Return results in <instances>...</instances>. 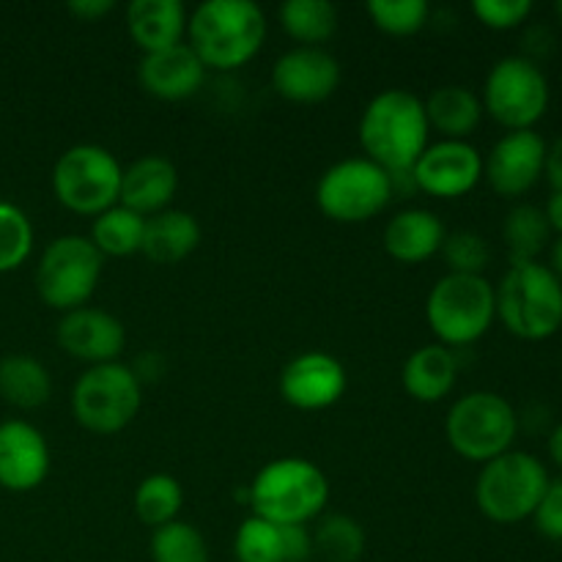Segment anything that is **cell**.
<instances>
[{
    "instance_id": "cell-1",
    "label": "cell",
    "mask_w": 562,
    "mask_h": 562,
    "mask_svg": "<svg viewBox=\"0 0 562 562\" xmlns=\"http://www.w3.org/2000/svg\"><path fill=\"white\" fill-rule=\"evenodd\" d=\"M357 135L366 159L387 173H409L431 137L426 104L412 91L387 88L366 104Z\"/></svg>"
},
{
    "instance_id": "cell-2",
    "label": "cell",
    "mask_w": 562,
    "mask_h": 562,
    "mask_svg": "<svg viewBox=\"0 0 562 562\" xmlns=\"http://www.w3.org/2000/svg\"><path fill=\"white\" fill-rule=\"evenodd\" d=\"M267 38V16L252 0H206L187 20V44L206 71L250 64Z\"/></svg>"
},
{
    "instance_id": "cell-3",
    "label": "cell",
    "mask_w": 562,
    "mask_h": 562,
    "mask_svg": "<svg viewBox=\"0 0 562 562\" xmlns=\"http://www.w3.org/2000/svg\"><path fill=\"white\" fill-rule=\"evenodd\" d=\"M329 503V481L313 461L274 459L247 486V505L258 519L274 525H300L318 519Z\"/></svg>"
},
{
    "instance_id": "cell-4",
    "label": "cell",
    "mask_w": 562,
    "mask_h": 562,
    "mask_svg": "<svg viewBox=\"0 0 562 562\" xmlns=\"http://www.w3.org/2000/svg\"><path fill=\"white\" fill-rule=\"evenodd\" d=\"M494 296L497 318L514 338L538 344L560 333L562 283L549 263H510L499 285H494Z\"/></svg>"
},
{
    "instance_id": "cell-5",
    "label": "cell",
    "mask_w": 562,
    "mask_h": 562,
    "mask_svg": "<svg viewBox=\"0 0 562 562\" xmlns=\"http://www.w3.org/2000/svg\"><path fill=\"white\" fill-rule=\"evenodd\" d=\"M497 318L494 285L483 274L448 272L437 280L426 300V322L439 344L464 349L477 344Z\"/></svg>"
},
{
    "instance_id": "cell-6",
    "label": "cell",
    "mask_w": 562,
    "mask_h": 562,
    "mask_svg": "<svg viewBox=\"0 0 562 562\" xmlns=\"http://www.w3.org/2000/svg\"><path fill=\"white\" fill-rule=\"evenodd\" d=\"M445 437L464 461L488 464L497 456L514 450L519 437V415L499 393L475 390L450 406L445 417Z\"/></svg>"
},
{
    "instance_id": "cell-7",
    "label": "cell",
    "mask_w": 562,
    "mask_h": 562,
    "mask_svg": "<svg viewBox=\"0 0 562 562\" xmlns=\"http://www.w3.org/2000/svg\"><path fill=\"white\" fill-rule=\"evenodd\" d=\"M549 481L552 477L538 456L508 450L481 467L475 483L477 510L494 525H519L532 519Z\"/></svg>"
},
{
    "instance_id": "cell-8",
    "label": "cell",
    "mask_w": 562,
    "mask_h": 562,
    "mask_svg": "<svg viewBox=\"0 0 562 562\" xmlns=\"http://www.w3.org/2000/svg\"><path fill=\"white\" fill-rule=\"evenodd\" d=\"M143 406V384L135 368L124 362L91 366L71 387V415L77 426L91 434H119L130 426Z\"/></svg>"
},
{
    "instance_id": "cell-9",
    "label": "cell",
    "mask_w": 562,
    "mask_h": 562,
    "mask_svg": "<svg viewBox=\"0 0 562 562\" xmlns=\"http://www.w3.org/2000/svg\"><path fill=\"white\" fill-rule=\"evenodd\" d=\"M124 168L113 151L97 143L66 148L53 168V192L58 203L82 217H99L119 206Z\"/></svg>"
},
{
    "instance_id": "cell-10",
    "label": "cell",
    "mask_w": 562,
    "mask_h": 562,
    "mask_svg": "<svg viewBox=\"0 0 562 562\" xmlns=\"http://www.w3.org/2000/svg\"><path fill=\"white\" fill-rule=\"evenodd\" d=\"M104 272V256L82 234H64L44 247L36 267V291L53 311L86 307Z\"/></svg>"
},
{
    "instance_id": "cell-11",
    "label": "cell",
    "mask_w": 562,
    "mask_h": 562,
    "mask_svg": "<svg viewBox=\"0 0 562 562\" xmlns=\"http://www.w3.org/2000/svg\"><path fill=\"white\" fill-rule=\"evenodd\" d=\"M549 80L543 69L525 55L499 58L483 82V113L492 115L508 132L532 130L547 115Z\"/></svg>"
},
{
    "instance_id": "cell-12",
    "label": "cell",
    "mask_w": 562,
    "mask_h": 562,
    "mask_svg": "<svg viewBox=\"0 0 562 562\" xmlns=\"http://www.w3.org/2000/svg\"><path fill=\"white\" fill-rule=\"evenodd\" d=\"M393 179L366 157H351L324 170L316 184V203L329 220L346 225L366 223L393 201Z\"/></svg>"
},
{
    "instance_id": "cell-13",
    "label": "cell",
    "mask_w": 562,
    "mask_h": 562,
    "mask_svg": "<svg viewBox=\"0 0 562 562\" xmlns=\"http://www.w3.org/2000/svg\"><path fill=\"white\" fill-rule=\"evenodd\" d=\"M409 173L415 190L431 198H442V201H453V198L470 195L481 184L483 154L470 140L428 143Z\"/></svg>"
},
{
    "instance_id": "cell-14",
    "label": "cell",
    "mask_w": 562,
    "mask_h": 562,
    "mask_svg": "<svg viewBox=\"0 0 562 562\" xmlns=\"http://www.w3.org/2000/svg\"><path fill=\"white\" fill-rule=\"evenodd\" d=\"M280 395L300 412H322L338 404L349 387V373L327 351H302L285 362L278 379Z\"/></svg>"
},
{
    "instance_id": "cell-15",
    "label": "cell",
    "mask_w": 562,
    "mask_h": 562,
    "mask_svg": "<svg viewBox=\"0 0 562 562\" xmlns=\"http://www.w3.org/2000/svg\"><path fill=\"white\" fill-rule=\"evenodd\" d=\"M547 140L536 130L505 132L483 159V179L503 198H521L543 179Z\"/></svg>"
},
{
    "instance_id": "cell-16",
    "label": "cell",
    "mask_w": 562,
    "mask_h": 562,
    "mask_svg": "<svg viewBox=\"0 0 562 562\" xmlns=\"http://www.w3.org/2000/svg\"><path fill=\"white\" fill-rule=\"evenodd\" d=\"M344 80L338 58L324 47H294L272 66V88L294 104H318Z\"/></svg>"
},
{
    "instance_id": "cell-17",
    "label": "cell",
    "mask_w": 562,
    "mask_h": 562,
    "mask_svg": "<svg viewBox=\"0 0 562 562\" xmlns=\"http://www.w3.org/2000/svg\"><path fill=\"white\" fill-rule=\"evenodd\" d=\"M58 346L71 357L91 366L119 362L126 349V327L108 311L99 307H77L64 313L55 329Z\"/></svg>"
},
{
    "instance_id": "cell-18",
    "label": "cell",
    "mask_w": 562,
    "mask_h": 562,
    "mask_svg": "<svg viewBox=\"0 0 562 562\" xmlns=\"http://www.w3.org/2000/svg\"><path fill=\"white\" fill-rule=\"evenodd\" d=\"M49 475V445L25 420L0 423V488L14 494L33 492Z\"/></svg>"
},
{
    "instance_id": "cell-19",
    "label": "cell",
    "mask_w": 562,
    "mask_h": 562,
    "mask_svg": "<svg viewBox=\"0 0 562 562\" xmlns=\"http://www.w3.org/2000/svg\"><path fill=\"white\" fill-rule=\"evenodd\" d=\"M137 80L148 97L162 99V102H181L201 91L206 80V66L192 53L190 44L181 42L176 47L143 55L137 66Z\"/></svg>"
},
{
    "instance_id": "cell-20",
    "label": "cell",
    "mask_w": 562,
    "mask_h": 562,
    "mask_svg": "<svg viewBox=\"0 0 562 562\" xmlns=\"http://www.w3.org/2000/svg\"><path fill=\"white\" fill-rule=\"evenodd\" d=\"M236 562H305L313 554V536L300 525L247 516L234 536Z\"/></svg>"
},
{
    "instance_id": "cell-21",
    "label": "cell",
    "mask_w": 562,
    "mask_h": 562,
    "mask_svg": "<svg viewBox=\"0 0 562 562\" xmlns=\"http://www.w3.org/2000/svg\"><path fill=\"white\" fill-rule=\"evenodd\" d=\"M176 190H179L176 165L159 154H146L124 170L119 203L140 217H154V214L170 209Z\"/></svg>"
},
{
    "instance_id": "cell-22",
    "label": "cell",
    "mask_w": 562,
    "mask_h": 562,
    "mask_svg": "<svg viewBox=\"0 0 562 562\" xmlns=\"http://www.w3.org/2000/svg\"><path fill=\"white\" fill-rule=\"evenodd\" d=\"M187 20L190 14L181 0H132L126 5V31L143 55L184 42Z\"/></svg>"
},
{
    "instance_id": "cell-23",
    "label": "cell",
    "mask_w": 562,
    "mask_h": 562,
    "mask_svg": "<svg viewBox=\"0 0 562 562\" xmlns=\"http://www.w3.org/2000/svg\"><path fill=\"white\" fill-rule=\"evenodd\" d=\"M442 220L428 209H404L384 228V250L398 263L415 267L437 256L445 245Z\"/></svg>"
},
{
    "instance_id": "cell-24",
    "label": "cell",
    "mask_w": 562,
    "mask_h": 562,
    "mask_svg": "<svg viewBox=\"0 0 562 562\" xmlns=\"http://www.w3.org/2000/svg\"><path fill=\"white\" fill-rule=\"evenodd\" d=\"M456 382H459V357L442 344L420 346L406 357L404 368H401V384H404L406 395L420 404L445 401L453 393Z\"/></svg>"
},
{
    "instance_id": "cell-25",
    "label": "cell",
    "mask_w": 562,
    "mask_h": 562,
    "mask_svg": "<svg viewBox=\"0 0 562 562\" xmlns=\"http://www.w3.org/2000/svg\"><path fill=\"white\" fill-rule=\"evenodd\" d=\"M201 245V225L184 209H165V212L146 217V236H143V256L159 267H173L187 261Z\"/></svg>"
},
{
    "instance_id": "cell-26",
    "label": "cell",
    "mask_w": 562,
    "mask_h": 562,
    "mask_svg": "<svg viewBox=\"0 0 562 562\" xmlns=\"http://www.w3.org/2000/svg\"><path fill=\"white\" fill-rule=\"evenodd\" d=\"M428 126L442 135V140H467L483 121V102L467 86H439L426 99Z\"/></svg>"
},
{
    "instance_id": "cell-27",
    "label": "cell",
    "mask_w": 562,
    "mask_h": 562,
    "mask_svg": "<svg viewBox=\"0 0 562 562\" xmlns=\"http://www.w3.org/2000/svg\"><path fill=\"white\" fill-rule=\"evenodd\" d=\"M53 395V376L36 357L9 355L0 360V398L16 409H38Z\"/></svg>"
},
{
    "instance_id": "cell-28",
    "label": "cell",
    "mask_w": 562,
    "mask_h": 562,
    "mask_svg": "<svg viewBox=\"0 0 562 562\" xmlns=\"http://www.w3.org/2000/svg\"><path fill=\"white\" fill-rule=\"evenodd\" d=\"M278 16L300 47H322L338 31V9L329 0H285Z\"/></svg>"
},
{
    "instance_id": "cell-29",
    "label": "cell",
    "mask_w": 562,
    "mask_h": 562,
    "mask_svg": "<svg viewBox=\"0 0 562 562\" xmlns=\"http://www.w3.org/2000/svg\"><path fill=\"white\" fill-rule=\"evenodd\" d=\"M143 236H146V217L119 203V206L93 217L88 239L102 256L126 258L143 250Z\"/></svg>"
},
{
    "instance_id": "cell-30",
    "label": "cell",
    "mask_w": 562,
    "mask_h": 562,
    "mask_svg": "<svg viewBox=\"0 0 562 562\" xmlns=\"http://www.w3.org/2000/svg\"><path fill=\"white\" fill-rule=\"evenodd\" d=\"M503 239L508 247L510 263L538 261V256L547 250L549 239H552V228H549L543 209L532 206V203H519L510 209L505 214Z\"/></svg>"
},
{
    "instance_id": "cell-31",
    "label": "cell",
    "mask_w": 562,
    "mask_h": 562,
    "mask_svg": "<svg viewBox=\"0 0 562 562\" xmlns=\"http://www.w3.org/2000/svg\"><path fill=\"white\" fill-rule=\"evenodd\" d=\"M181 505H184L181 483L173 475H165V472L143 477L140 486L135 488V514L151 530L179 519Z\"/></svg>"
},
{
    "instance_id": "cell-32",
    "label": "cell",
    "mask_w": 562,
    "mask_h": 562,
    "mask_svg": "<svg viewBox=\"0 0 562 562\" xmlns=\"http://www.w3.org/2000/svg\"><path fill=\"white\" fill-rule=\"evenodd\" d=\"M313 536V552L324 554L329 562H357L366 552V530L357 519L346 514L318 516Z\"/></svg>"
},
{
    "instance_id": "cell-33",
    "label": "cell",
    "mask_w": 562,
    "mask_h": 562,
    "mask_svg": "<svg viewBox=\"0 0 562 562\" xmlns=\"http://www.w3.org/2000/svg\"><path fill=\"white\" fill-rule=\"evenodd\" d=\"M154 562H209V543L190 521H170L151 536Z\"/></svg>"
},
{
    "instance_id": "cell-34",
    "label": "cell",
    "mask_w": 562,
    "mask_h": 562,
    "mask_svg": "<svg viewBox=\"0 0 562 562\" xmlns=\"http://www.w3.org/2000/svg\"><path fill=\"white\" fill-rule=\"evenodd\" d=\"M33 252V225L20 206L0 201V274L14 272Z\"/></svg>"
},
{
    "instance_id": "cell-35",
    "label": "cell",
    "mask_w": 562,
    "mask_h": 562,
    "mask_svg": "<svg viewBox=\"0 0 562 562\" xmlns=\"http://www.w3.org/2000/svg\"><path fill=\"white\" fill-rule=\"evenodd\" d=\"M366 11L379 31L398 38L420 33L431 16V5L426 0H371Z\"/></svg>"
},
{
    "instance_id": "cell-36",
    "label": "cell",
    "mask_w": 562,
    "mask_h": 562,
    "mask_svg": "<svg viewBox=\"0 0 562 562\" xmlns=\"http://www.w3.org/2000/svg\"><path fill=\"white\" fill-rule=\"evenodd\" d=\"M442 258L453 274H483V269L492 261L488 241L475 231H456L445 236Z\"/></svg>"
},
{
    "instance_id": "cell-37",
    "label": "cell",
    "mask_w": 562,
    "mask_h": 562,
    "mask_svg": "<svg viewBox=\"0 0 562 562\" xmlns=\"http://www.w3.org/2000/svg\"><path fill=\"white\" fill-rule=\"evenodd\" d=\"M472 14L492 31H514L532 14V0H472Z\"/></svg>"
},
{
    "instance_id": "cell-38",
    "label": "cell",
    "mask_w": 562,
    "mask_h": 562,
    "mask_svg": "<svg viewBox=\"0 0 562 562\" xmlns=\"http://www.w3.org/2000/svg\"><path fill=\"white\" fill-rule=\"evenodd\" d=\"M532 521H536V530L543 538L562 543V477L549 481L547 492H543L541 503L532 514Z\"/></svg>"
},
{
    "instance_id": "cell-39",
    "label": "cell",
    "mask_w": 562,
    "mask_h": 562,
    "mask_svg": "<svg viewBox=\"0 0 562 562\" xmlns=\"http://www.w3.org/2000/svg\"><path fill=\"white\" fill-rule=\"evenodd\" d=\"M554 49V36L549 27H530L525 36V58L538 64L541 58H549Z\"/></svg>"
},
{
    "instance_id": "cell-40",
    "label": "cell",
    "mask_w": 562,
    "mask_h": 562,
    "mask_svg": "<svg viewBox=\"0 0 562 562\" xmlns=\"http://www.w3.org/2000/svg\"><path fill=\"white\" fill-rule=\"evenodd\" d=\"M115 9V0H71L69 11L80 22H97L99 16L110 14Z\"/></svg>"
},
{
    "instance_id": "cell-41",
    "label": "cell",
    "mask_w": 562,
    "mask_h": 562,
    "mask_svg": "<svg viewBox=\"0 0 562 562\" xmlns=\"http://www.w3.org/2000/svg\"><path fill=\"white\" fill-rule=\"evenodd\" d=\"M547 181L552 184V192H562V135L552 146H547Z\"/></svg>"
},
{
    "instance_id": "cell-42",
    "label": "cell",
    "mask_w": 562,
    "mask_h": 562,
    "mask_svg": "<svg viewBox=\"0 0 562 562\" xmlns=\"http://www.w3.org/2000/svg\"><path fill=\"white\" fill-rule=\"evenodd\" d=\"M543 214H547V223L552 228V234L562 236V192H552L543 206Z\"/></svg>"
},
{
    "instance_id": "cell-43",
    "label": "cell",
    "mask_w": 562,
    "mask_h": 562,
    "mask_svg": "<svg viewBox=\"0 0 562 562\" xmlns=\"http://www.w3.org/2000/svg\"><path fill=\"white\" fill-rule=\"evenodd\" d=\"M549 459L562 470V423H558L549 434Z\"/></svg>"
},
{
    "instance_id": "cell-44",
    "label": "cell",
    "mask_w": 562,
    "mask_h": 562,
    "mask_svg": "<svg viewBox=\"0 0 562 562\" xmlns=\"http://www.w3.org/2000/svg\"><path fill=\"white\" fill-rule=\"evenodd\" d=\"M549 269L558 274V280L562 283V236H558V241L552 245V263H549Z\"/></svg>"
},
{
    "instance_id": "cell-45",
    "label": "cell",
    "mask_w": 562,
    "mask_h": 562,
    "mask_svg": "<svg viewBox=\"0 0 562 562\" xmlns=\"http://www.w3.org/2000/svg\"><path fill=\"white\" fill-rule=\"evenodd\" d=\"M554 11H558V20L562 22V0H558V5H554Z\"/></svg>"
}]
</instances>
